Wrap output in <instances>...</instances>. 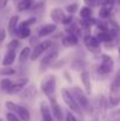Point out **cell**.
Returning <instances> with one entry per match:
<instances>
[{"label": "cell", "instance_id": "1", "mask_svg": "<svg viewBox=\"0 0 120 121\" xmlns=\"http://www.w3.org/2000/svg\"><path fill=\"white\" fill-rule=\"evenodd\" d=\"M70 92H71L72 96L74 98V100L77 101V104H78V106H79L80 108H82V109L86 111V112H91L89 100H88V98L86 96V94L82 92V89H81L80 87L74 86Z\"/></svg>", "mask_w": 120, "mask_h": 121}, {"label": "cell", "instance_id": "2", "mask_svg": "<svg viewBox=\"0 0 120 121\" xmlns=\"http://www.w3.org/2000/svg\"><path fill=\"white\" fill-rule=\"evenodd\" d=\"M6 107L11 111V113L15 114L21 121H30L31 120L30 111H28L26 107L20 106V105H15V104L12 102V101H7V102H6Z\"/></svg>", "mask_w": 120, "mask_h": 121}, {"label": "cell", "instance_id": "3", "mask_svg": "<svg viewBox=\"0 0 120 121\" xmlns=\"http://www.w3.org/2000/svg\"><path fill=\"white\" fill-rule=\"evenodd\" d=\"M40 87H41V91L48 96V99L53 98L55 93V77L54 75L45 77L40 82Z\"/></svg>", "mask_w": 120, "mask_h": 121}, {"label": "cell", "instance_id": "4", "mask_svg": "<svg viewBox=\"0 0 120 121\" xmlns=\"http://www.w3.org/2000/svg\"><path fill=\"white\" fill-rule=\"evenodd\" d=\"M61 96H62L65 104H66V105H67V106H68L74 113H77V114L81 115V108L78 106L77 101H76L74 98L72 96L70 89H67V88H62V89H61Z\"/></svg>", "mask_w": 120, "mask_h": 121}, {"label": "cell", "instance_id": "5", "mask_svg": "<svg viewBox=\"0 0 120 121\" xmlns=\"http://www.w3.org/2000/svg\"><path fill=\"white\" fill-rule=\"evenodd\" d=\"M113 68H114V61H113V59L110 55H107V54H102L101 55V64L99 66V72L101 74H105L106 75V74L111 73L113 71Z\"/></svg>", "mask_w": 120, "mask_h": 121}, {"label": "cell", "instance_id": "6", "mask_svg": "<svg viewBox=\"0 0 120 121\" xmlns=\"http://www.w3.org/2000/svg\"><path fill=\"white\" fill-rule=\"evenodd\" d=\"M119 75H117L114 78V80L111 85V98H110V104L111 106H117L119 102Z\"/></svg>", "mask_w": 120, "mask_h": 121}, {"label": "cell", "instance_id": "7", "mask_svg": "<svg viewBox=\"0 0 120 121\" xmlns=\"http://www.w3.org/2000/svg\"><path fill=\"white\" fill-rule=\"evenodd\" d=\"M58 55H59L58 51H51L49 53H47V54L42 58V60L40 61V72H44L45 69H47V68L57 60Z\"/></svg>", "mask_w": 120, "mask_h": 121}, {"label": "cell", "instance_id": "8", "mask_svg": "<svg viewBox=\"0 0 120 121\" xmlns=\"http://www.w3.org/2000/svg\"><path fill=\"white\" fill-rule=\"evenodd\" d=\"M51 45H52V41L51 40H45V41H42V42H40V43H38L33 48V51L31 52V60H33V61L37 60L45 51H47Z\"/></svg>", "mask_w": 120, "mask_h": 121}, {"label": "cell", "instance_id": "9", "mask_svg": "<svg viewBox=\"0 0 120 121\" xmlns=\"http://www.w3.org/2000/svg\"><path fill=\"white\" fill-rule=\"evenodd\" d=\"M84 42L87 47V49L92 53H99L100 52V42L95 39V37L92 35H86L84 38Z\"/></svg>", "mask_w": 120, "mask_h": 121}, {"label": "cell", "instance_id": "10", "mask_svg": "<svg viewBox=\"0 0 120 121\" xmlns=\"http://www.w3.org/2000/svg\"><path fill=\"white\" fill-rule=\"evenodd\" d=\"M49 102H51V109H49V111H52V112H51L52 117H54V119L57 121H62L64 120L62 111H61L59 104L57 102L55 98H54V96H53V98H49Z\"/></svg>", "mask_w": 120, "mask_h": 121}, {"label": "cell", "instance_id": "11", "mask_svg": "<svg viewBox=\"0 0 120 121\" xmlns=\"http://www.w3.org/2000/svg\"><path fill=\"white\" fill-rule=\"evenodd\" d=\"M27 82H28V79H27V78H20L19 80H17L15 82H13L12 87L8 89L7 93H9V94H17V93H20V92L25 88V86L27 85Z\"/></svg>", "mask_w": 120, "mask_h": 121}, {"label": "cell", "instance_id": "12", "mask_svg": "<svg viewBox=\"0 0 120 121\" xmlns=\"http://www.w3.org/2000/svg\"><path fill=\"white\" fill-rule=\"evenodd\" d=\"M40 113L42 115V120L44 121H53V117L51 114L49 107H48V105L45 101L40 102Z\"/></svg>", "mask_w": 120, "mask_h": 121}, {"label": "cell", "instance_id": "13", "mask_svg": "<svg viewBox=\"0 0 120 121\" xmlns=\"http://www.w3.org/2000/svg\"><path fill=\"white\" fill-rule=\"evenodd\" d=\"M80 79H81V82L86 89V93L87 94H91L92 93V89H91V77H89V72L87 71H84L80 75Z\"/></svg>", "mask_w": 120, "mask_h": 121}, {"label": "cell", "instance_id": "14", "mask_svg": "<svg viewBox=\"0 0 120 121\" xmlns=\"http://www.w3.org/2000/svg\"><path fill=\"white\" fill-rule=\"evenodd\" d=\"M57 30V25L55 24H47L45 26H42L39 30V37H47L49 34H52L53 32H55Z\"/></svg>", "mask_w": 120, "mask_h": 121}, {"label": "cell", "instance_id": "15", "mask_svg": "<svg viewBox=\"0 0 120 121\" xmlns=\"http://www.w3.org/2000/svg\"><path fill=\"white\" fill-rule=\"evenodd\" d=\"M15 56H17V53L15 51H7L5 56H4V60H2V65L5 67H9L14 61H15Z\"/></svg>", "mask_w": 120, "mask_h": 121}, {"label": "cell", "instance_id": "16", "mask_svg": "<svg viewBox=\"0 0 120 121\" xmlns=\"http://www.w3.org/2000/svg\"><path fill=\"white\" fill-rule=\"evenodd\" d=\"M61 42L66 47H72V46H76L78 43V38L76 34H67L66 37H64L61 39Z\"/></svg>", "mask_w": 120, "mask_h": 121}, {"label": "cell", "instance_id": "17", "mask_svg": "<svg viewBox=\"0 0 120 121\" xmlns=\"http://www.w3.org/2000/svg\"><path fill=\"white\" fill-rule=\"evenodd\" d=\"M65 17L66 15H65V13H64V11L61 8H54L51 12V18H52V20L54 22H61Z\"/></svg>", "mask_w": 120, "mask_h": 121}, {"label": "cell", "instance_id": "18", "mask_svg": "<svg viewBox=\"0 0 120 121\" xmlns=\"http://www.w3.org/2000/svg\"><path fill=\"white\" fill-rule=\"evenodd\" d=\"M18 22H19V17L18 15H13L9 19V21H8V33L11 35L14 34V32H15V30L18 27Z\"/></svg>", "mask_w": 120, "mask_h": 121}, {"label": "cell", "instance_id": "19", "mask_svg": "<svg viewBox=\"0 0 120 121\" xmlns=\"http://www.w3.org/2000/svg\"><path fill=\"white\" fill-rule=\"evenodd\" d=\"M14 33L17 34L18 38H20V39H25V38H28V37H30V34H31V30H30L28 27H17V30H15Z\"/></svg>", "mask_w": 120, "mask_h": 121}, {"label": "cell", "instance_id": "20", "mask_svg": "<svg viewBox=\"0 0 120 121\" xmlns=\"http://www.w3.org/2000/svg\"><path fill=\"white\" fill-rule=\"evenodd\" d=\"M97 40L99 41H102V42H106V43H108V42H112V37H111V34L108 33V31L107 32H99L98 33V35H97V38H95Z\"/></svg>", "mask_w": 120, "mask_h": 121}, {"label": "cell", "instance_id": "21", "mask_svg": "<svg viewBox=\"0 0 120 121\" xmlns=\"http://www.w3.org/2000/svg\"><path fill=\"white\" fill-rule=\"evenodd\" d=\"M37 92H36V89H34V87L31 85V86H28V87H26V89L20 94V98L21 99H28V98H32V96H34V94H36Z\"/></svg>", "mask_w": 120, "mask_h": 121}, {"label": "cell", "instance_id": "22", "mask_svg": "<svg viewBox=\"0 0 120 121\" xmlns=\"http://www.w3.org/2000/svg\"><path fill=\"white\" fill-rule=\"evenodd\" d=\"M32 5H33V0H21L20 2H18L17 8H18L20 12H22V11L28 9Z\"/></svg>", "mask_w": 120, "mask_h": 121}, {"label": "cell", "instance_id": "23", "mask_svg": "<svg viewBox=\"0 0 120 121\" xmlns=\"http://www.w3.org/2000/svg\"><path fill=\"white\" fill-rule=\"evenodd\" d=\"M31 52H32L31 47H25V48L21 51L20 55H19V61H20V62H25V61L31 56Z\"/></svg>", "mask_w": 120, "mask_h": 121}, {"label": "cell", "instance_id": "24", "mask_svg": "<svg viewBox=\"0 0 120 121\" xmlns=\"http://www.w3.org/2000/svg\"><path fill=\"white\" fill-rule=\"evenodd\" d=\"M80 17L82 18V19H91V17H92V9L89 8V7H82L81 8V11H80Z\"/></svg>", "mask_w": 120, "mask_h": 121}, {"label": "cell", "instance_id": "25", "mask_svg": "<svg viewBox=\"0 0 120 121\" xmlns=\"http://www.w3.org/2000/svg\"><path fill=\"white\" fill-rule=\"evenodd\" d=\"M12 85H13V81L11 80V79H4V80H1V82H0L1 89L2 91H6V92H8V89L12 87Z\"/></svg>", "mask_w": 120, "mask_h": 121}, {"label": "cell", "instance_id": "26", "mask_svg": "<svg viewBox=\"0 0 120 121\" xmlns=\"http://www.w3.org/2000/svg\"><path fill=\"white\" fill-rule=\"evenodd\" d=\"M15 74V69H13L12 67H5V68H1L0 69V75H14Z\"/></svg>", "mask_w": 120, "mask_h": 121}, {"label": "cell", "instance_id": "27", "mask_svg": "<svg viewBox=\"0 0 120 121\" xmlns=\"http://www.w3.org/2000/svg\"><path fill=\"white\" fill-rule=\"evenodd\" d=\"M98 2L104 7V8H108V9H112L113 5H114V1L113 0H98Z\"/></svg>", "mask_w": 120, "mask_h": 121}, {"label": "cell", "instance_id": "28", "mask_svg": "<svg viewBox=\"0 0 120 121\" xmlns=\"http://www.w3.org/2000/svg\"><path fill=\"white\" fill-rule=\"evenodd\" d=\"M78 8H79L78 2H73V4H71V5H68V6L66 7V11L70 13V15H72V14H74V13L78 11Z\"/></svg>", "mask_w": 120, "mask_h": 121}, {"label": "cell", "instance_id": "29", "mask_svg": "<svg viewBox=\"0 0 120 121\" xmlns=\"http://www.w3.org/2000/svg\"><path fill=\"white\" fill-rule=\"evenodd\" d=\"M99 15H100V18L106 19V18H108V17L111 15V9L101 7V9H100V12H99Z\"/></svg>", "mask_w": 120, "mask_h": 121}, {"label": "cell", "instance_id": "30", "mask_svg": "<svg viewBox=\"0 0 120 121\" xmlns=\"http://www.w3.org/2000/svg\"><path fill=\"white\" fill-rule=\"evenodd\" d=\"M34 22H36V18H30V19L22 21L18 27H28V28H30V26H31L32 24H34Z\"/></svg>", "mask_w": 120, "mask_h": 121}, {"label": "cell", "instance_id": "31", "mask_svg": "<svg viewBox=\"0 0 120 121\" xmlns=\"http://www.w3.org/2000/svg\"><path fill=\"white\" fill-rule=\"evenodd\" d=\"M18 46H19V41L18 40H12L11 42L7 43V48H8V51H15Z\"/></svg>", "mask_w": 120, "mask_h": 121}, {"label": "cell", "instance_id": "32", "mask_svg": "<svg viewBox=\"0 0 120 121\" xmlns=\"http://www.w3.org/2000/svg\"><path fill=\"white\" fill-rule=\"evenodd\" d=\"M6 118H7V121H21L15 114H13V113H11V112H8V113L6 114Z\"/></svg>", "mask_w": 120, "mask_h": 121}, {"label": "cell", "instance_id": "33", "mask_svg": "<svg viewBox=\"0 0 120 121\" xmlns=\"http://www.w3.org/2000/svg\"><path fill=\"white\" fill-rule=\"evenodd\" d=\"M66 121H78V120L72 113H67L66 114Z\"/></svg>", "mask_w": 120, "mask_h": 121}, {"label": "cell", "instance_id": "34", "mask_svg": "<svg viewBox=\"0 0 120 121\" xmlns=\"http://www.w3.org/2000/svg\"><path fill=\"white\" fill-rule=\"evenodd\" d=\"M72 19H73V18H72V15L65 17V18H64V20L61 21V24H65V25H67V24H70V22L72 21Z\"/></svg>", "mask_w": 120, "mask_h": 121}, {"label": "cell", "instance_id": "35", "mask_svg": "<svg viewBox=\"0 0 120 121\" xmlns=\"http://www.w3.org/2000/svg\"><path fill=\"white\" fill-rule=\"evenodd\" d=\"M5 38H6V32L4 30H0V46H1L2 41L5 40Z\"/></svg>", "mask_w": 120, "mask_h": 121}, {"label": "cell", "instance_id": "36", "mask_svg": "<svg viewBox=\"0 0 120 121\" xmlns=\"http://www.w3.org/2000/svg\"><path fill=\"white\" fill-rule=\"evenodd\" d=\"M64 75H65V77H66V80L68 81V82H70V83H71V82H72V79H71V75H70V73H68V72H67V71H65V72H64Z\"/></svg>", "mask_w": 120, "mask_h": 121}, {"label": "cell", "instance_id": "37", "mask_svg": "<svg viewBox=\"0 0 120 121\" xmlns=\"http://www.w3.org/2000/svg\"><path fill=\"white\" fill-rule=\"evenodd\" d=\"M7 1H8V0H0V9H2V8L7 5Z\"/></svg>", "mask_w": 120, "mask_h": 121}, {"label": "cell", "instance_id": "38", "mask_svg": "<svg viewBox=\"0 0 120 121\" xmlns=\"http://www.w3.org/2000/svg\"><path fill=\"white\" fill-rule=\"evenodd\" d=\"M14 1H15V4H18V2H20L21 0H14Z\"/></svg>", "mask_w": 120, "mask_h": 121}, {"label": "cell", "instance_id": "39", "mask_svg": "<svg viewBox=\"0 0 120 121\" xmlns=\"http://www.w3.org/2000/svg\"><path fill=\"white\" fill-rule=\"evenodd\" d=\"M85 1H86L87 4H89V1H92V0H85Z\"/></svg>", "mask_w": 120, "mask_h": 121}, {"label": "cell", "instance_id": "40", "mask_svg": "<svg viewBox=\"0 0 120 121\" xmlns=\"http://www.w3.org/2000/svg\"><path fill=\"white\" fill-rule=\"evenodd\" d=\"M0 121H5V120H4V119H0Z\"/></svg>", "mask_w": 120, "mask_h": 121}]
</instances>
